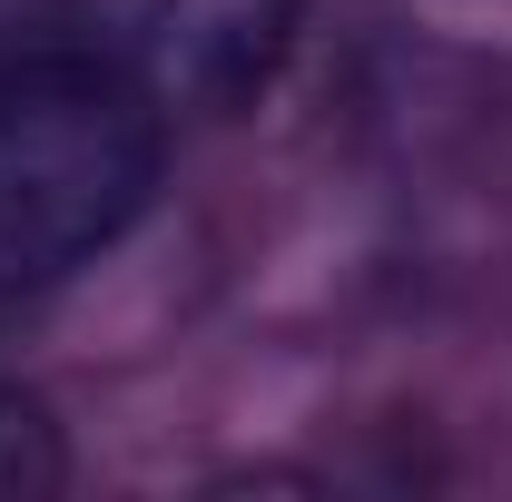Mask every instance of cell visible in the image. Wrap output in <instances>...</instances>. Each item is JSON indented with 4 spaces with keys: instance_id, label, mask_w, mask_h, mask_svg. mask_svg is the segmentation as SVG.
<instances>
[{
    "instance_id": "6da1fadb",
    "label": "cell",
    "mask_w": 512,
    "mask_h": 502,
    "mask_svg": "<svg viewBox=\"0 0 512 502\" xmlns=\"http://www.w3.org/2000/svg\"><path fill=\"white\" fill-rule=\"evenodd\" d=\"M168 109L109 60H0V296H30L119 247L158 188Z\"/></svg>"
},
{
    "instance_id": "7a4b0ae2",
    "label": "cell",
    "mask_w": 512,
    "mask_h": 502,
    "mask_svg": "<svg viewBox=\"0 0 512 502\" xmlns=\"http://www.w3.org/2000/svg\"><path fill=\"white\" fill-rule=\"evenodd\" d=\"M286 50H296V0H158L128 79L158 109L227 119L286 69Z\"/></svg>"
},
{
    "instance_id": "3957f363",
    "label": "cell",
    "mask_w": 512,
    "mask_h": 502,
    "mask_svg": "<svg viewBox=\"0 0 512 502\" xmlns=\"http://www.w3.org/2000/svg\"><path fill=\"white\" fill-rule=\"evenodd\" d=\"M60 473H69L60 424H50L30 394L0 384V502H50V493H60Z\"/></svg>"
}]
</instances>
